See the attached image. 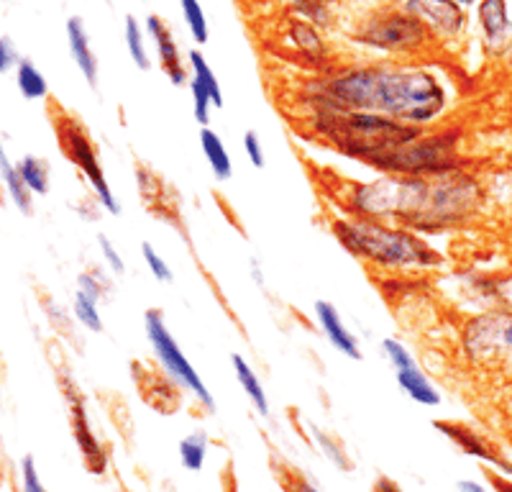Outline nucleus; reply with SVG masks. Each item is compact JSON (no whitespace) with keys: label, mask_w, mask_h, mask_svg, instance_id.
Instances as JSON below:
<instances>
[{"label":"nucleus","mask_w":512,"mask_h":492,"mask_svg":"<svg viewBox=\"0 0 512 492\" xmlns=\"http://www.w3.org/2000/svg\"><path fill=\"white\" fill-rule=\"evenodd\" d=\"M67 41H70L72 62H75L77 70L82 72V77H85V82H88L90 88H95V85H98V57H95L88 29H85L80 16H72L70 21H67Z\"/></svg>","instance_id":"nucleus-15"},{"label":"nucleus","mask_w":512,"mask_h":492,"mask_svg":"<svg viewBox=\"0 0 512 492\" xmlns=\"http://www.w3.org/2000/svg\"><path fill=\"white\" fill-rule=\"evenodd\" d=\"M459 492H487V487L479 485V482L474 480H464L459 482Z\"/></svg>","instance_id":"nucleus-38"},{"label":"nucleus","mask_w":512,"mask_h":492,"mask_svg":"<svg viewBox=\"0 0 512 492\" xmlns=\"http://www.w3.org/2000/svg\"><path fill=\"white\" fill-rule=\"evenodd\" d=\"M0 175H3V185H6V190H8V195H11L13 203L18 205V211L29 216V213H31V195H34V193H31V190L24 185V180L18 177L16 164L8 162L6 149H3V141H0Z\"/></svg>","instance_id":"nucleus-20"},{"label":"nucleus","mask_w":512,"mask_h":492,"mask_svg":"<svg viewBox=\"0 0 512 492\" xmlns=\"http://www.w3.org/2000/svg\"><path fill=\"white\" fill-rule=\"evenodd\" d=\"M72 313H75L77 321H80L85 328H90L93 334H100V331H103V318H100V311H98V300L90 298V295L75 290Z\"/></svg>","instance_id":"nucleus-28"},{"label":"nucleus","mask_w":512,"mask_h":492,"mask_svg":"<svg viewBox=\"0 0 512 492\" xmlns=\"http://www.w3.org/2000/svg\"><path fill=\"white\" fill-rule=\"evenodd\" d=\"M315 318H318V326L323 331V336L331 341V346L338 354H344L349 359L364 357L359 349V339L351 334V328H346L344 318H341L336 305L328 303V300H318L315 303Z\"/></svg>","instance_id":"nucleus-14"},{"label":"nucleus","mask_w":512,"mask_h":492,"mask_svg":"<svg viewBox=\"0 0 512 492\" xmlns=\"http://www.w3.org/2000/svg\"><path fill=\"white\" fill-rule=\"evenodd\" d=\"M395 380L397 385L402 387V393L408 395L410 400H415L418 405H425V408H436V405H441V393H438L436 385L428 380V375H425L418 364L395 372Z\"/></svg>","instance_id":"nucleus-17"},{"label":"nucleus","mask_w":512,"mask_h":492,"mask_svg":"<svg viewBox=\"0 0 512 492\" xmlns=\"http://www.w3.org/2000/svg\"><path fill=\"white\" fill-rule=\"evenodd\" d=\"M67 398H70L72 434H75L77 446H80L82 457H85V464H88L90 472H95V475H103V469H105V464H108V459H105L103 446H100L98 439H95L93 426H90V421H88V410H85L82 398L75 393V387H72L70 382H67Z\"/></svg>","instance_id":"nucleus-13"},{"label":"nucleus","mask_w":512,"mask_h":492,"mask_svg":"<svg viewBox=\"0 0 512 492\" xmlns=\"http://www.w3.org/2000/svg\"><path fill=\"white\" fill-rule=\"evenodd\" d=\"M290 41H295L297 52L305 54V57L310 59L326 57V44H323L318 31H315L310 24H305V21H292Z\"/></svg>","instance_id":"nucleus-26"},{"label":"nucleus","mask_w":512,"mask_h":492,"mask_svg":"<svg viewBox=\"0 0 512 492\" xmlns=\"http://www.w3.org/2000/svg\"><path fill=\"white\" fill-rule=\"evenodd\" d=\"M141 257H144L146 267H149V272L154 275V280L159 282H172L175 280V275H172V270H169V264L164 262L162 257H159L157 252H154V246L152 244H141Z\"/></svg>","instance_id":"nucleus-31"},{"label":"nucleus","mask_w":512,"mask_h":492,"mask_svg":"<svg viewBox=\"0 0 512 492\" xmlns=\"http://www.w3.org/2000/svg\"><path fill=\"white\" fill-rule=\"evenodd\" d=\"M187 62H190V77H195V80L203 85L205 90L210 93V98H213V106L216 108H223V90H221V82H218L216 72H213V67L208 65V59H205V54L200 52V49H192L190 54H187Z\"/></svg>","instance_id":"nucleus-21"},{"label":"nucleus","mask_w":512,"mask_h":492,"mask_svg":"<svg viewBox=\"0 0 512 492\" xmlns=\"http://www.w3.org/2000/svg\"><path fill=\"white\" fill-rule=\"evenodd\" d=\"M333 236L351 257L379 270H433L441 267V254L418 231L377 218L346 216L333 221Z\"/></svg>","instance_id":"nucleus-3"},{"label":"nucleus","mask_w":512,"mask_h":492,"mask_svg":"<svg viewBox=\"0 0 512 492\" xmlns=\"http://www.w3.org/2000/svg\"><path fill=\"white\" fill-rule=\"evenodd\" d=\"M285 490L287 492H320L318 487H315L308 477L300 475V472H290V475L285 477Z\"/></svg>","instance_id":"nucleus-35"},{"label":"nucleus","mask_w":512,"mask_h":492,"mask_svg":"<svg viewBox=\"0 0 512 492\" xmlns=\"http://www.w3.org/2000/svg\"><path fill=\"white\" fill-rule=\"evenodd\" d=\"M200 149H203L205 159H208L213 177H216L218 182L231 180L233 164L231 157H228V149L226 144H223L221 134H216L210 126H203V131H200Z\"/></svg>","instance_id":"nucleus-18"},{"label":"nucleus","mask_w":512,"mask_h":492,"mask_svg":"<svg viewBox=\"0 0 512 492\" xmlns=\"http://www.w3.org/2000/svg\"><path fill=\"white\" fill-rule=\"evenodd\" d=\"M98 244H100V254H103L105 264H108V270H111L113 275H123V272H126V264H123V257L118 254V249L113 246V241L108 239L105 234H100Z\"/></svg>","instance_id":"nucleus-33"},{"label":"nucleus","mask_w":512,"mask_h":492,"mask_svg":"<svg viewBox=\"0 0 512 492\" xmlns=\"http://www.w3.org/2000/svg\"><path fill=\"white\" fill-rule=\"evenodd\" d=\"M177 454H180V464L187 472H200L208 457V434L205 431H192L177 446Z\"/></svg>","instance_id":"nucleus-22"},{"label":"nucleus","mask_w":512,"mask_h":492,"mask_svg":"<svg viewBox=\"0 0 512 492\" xmlns=\"http://www.w3.org/2000/svg\"><path fill=\"white\" fill-rule=\"evenodd\" d=\"M402 8L413 13L436 41L456 39L466 26L464 6L454 0H402Z\"/></svg>","instance_id":"nucleus-10"},{"label":"nucleus","mask_w":512,"mask_h":492,"mask_svg":"<svg viewBox=\"0 0 512 492\" xmlns=\"http://www.w3.org/2000/svg\"><path fill=\"white\" fill-rule=\"evenodd\" d=\"M182 16H185V24L190 29V36L195 44H208L210 39V29H208V18H205L203 6H200V0H180Z\"/></svg>","instance_id":"nucleus-27"},{"label":"nucleus","mask_w":512,"mask_h":492,"mask_svg":"<svg viewBox=\"0 0 512 492\" xmlns=\"http://www.w3.org/2000/svg\"><path fill=\"white\" fill-rule=\"evenodd\" d=\"M448 106L441 77L420 65L344 67L318 82L313 108L374 111L397 121L428 126Z\"/></svg>","instance_id":"nucleus-2"},{"label":"nucleus","mask_w":512,"mask_h":492,"mask_svg":"<svg viewBox=\"0 0 512 492\" xmlns=\"http://www.w3.org/2000/svg\"><path fill=\"white\" fill-rule=\"evenodd\" d=\"M372 492H402V487L397 485L395 480H390V477H377V480H374V487H372Z\"/></svg>","instance_id":"nucleus-37"},{"label":"nucleus","mask_w":512,"mask_h":492,"mask_svg":"<svg viewBox=\"0 0 512 492\" xmlns=\"http://www.w3.org/2000/svg\"><path fill=\"white\" fill-rule=\"evenodd\" d=\"M187 85H190V93H192V111H195V121H198L200 126H208L210 111L216 108L213 106V98H210L208 90H205L195 77H190Z\"/></svg>","instance_id":"nucleus-29"},{"label":"nucleus","mask_w":512,"mask_h":492,"mask_svg":"<svg viewBox=\"0 0 512 492\" xmlns=\"http://www.w3.org/2000/svg\"><path fill=\"white\" fill-rule=\"evenodd\" d=\"M454 3H459V6H472V3H477V0H454Z\"/></svg>","instance_id":"nucleus-40"},{"label":"nucleus","mask_w":512,"mask_h":492,"mask_svg":"<svg viewBox=\"0 0 512 492\" xmlns=\"http://www.w3.org/2000/svg\"><path fill=\"white\" fill-rule=\"evenodd\" d=\"M382 352H384V357H387V362L392 364V369H395V372H400V369H408V367H415V357L413 354H410V349L405 344H402L400 339H384L382 341Z\"/></svg>","instance_id":"nucleus-30"},{"label":"nucleus","mask_w":512,"mask_h":492,"mask_svg":"<svg viewBox=\"0 0 512 492\" xmlns=\"http://www.w3.org/2000/svg\"><path fill=\"white\" fill-rule=\"evenodd\" d=\"M16 85L18 90H21V95L29 100H41L49 95L47 80H44V75L36 70V65L34 62H29V59H18Z\"/></svg>","instance_id":"nucleus-23"},{"label":"nucleus","mask_w":512,"mask_h":492,"mask_svg":"<svg viewBox=\"0 0 512 492\" xmlns=\"http://www.w3.org/2000/svg\"><path fill=\"white\" fill-rule=\"evenodd\" d=\"M52 123L54 134H57L59 141V149H62L64 157L70 159L77 170H80V175L90 182V188L95 190V198L100 200V205H103L105 211L118 216V213H121V203H118L116 193H113V188L108 185V180H105L103 164H100L98 152H95L93 147V139H90V134L85 131V126H82L75 116H70V113L64 111L54 113Z\"/></svg>","instance_id":"nucleus-7"},{"label":"nucleus","mask_w":512,"mask_h":492,"mask_svg":"<svg viewBox=\"0 0 512 492\" xmlns=\"http://www.w3.org/2000/svg\"><path fill=\"white\" fill-rule=\"evenodd\" d=\"M433 426H436L438 431L451 441V444L459 446L464 454L482 459V462L495 464V467L505 469V472H510L512 475V464L502 457L492 441L484 439V436L479 434V431H474L472 426H466V423H459V421H433Z\"/></svg>","instance_id":"nucleus-12"},{"label":"nucleus","mask_w":512,"mask_h":492,"mask_svg":"<svg viewBox=\"0 0 512 492\" xmlns=\"http://www.w3.org/2000/svg\"><path fill=\"white\" fill-rule=\"evenodd\" d=\"M482 203L479 182L469 172L443 175H390L351 185L346 198L349 216L377 218L413 231H441L466 221Z\"/></svg>","instance_id":"nucleus-1"},{"label":"nucleus","mask_w":512,"mask_h":492,"mask_svg":"<svg viewBox=\"0 0 512 492\" xmlns=\"http://www.w3.org/2000/svg\"><path fill=\"white\" fill-rule=\"evenodd\" d=\"M369 167L390 175H420L433 177L443 172L459 170V157H456V134L454 131H436V134L418 136L405 147L387 152L384 157L374 159Z\"/></svg>","instance_id":"nucleus-6"},{"label":"nucleus","mask_w":512,"mask_h":492,"mask_svg":"<svg viewBox=\"0 0 512 492\" xmlns=\"http://www.w3.org/2000/svg\"><path fill=\"white\" fill-rule=\"evenodd\" d=\"M479 29H482L484 41L489 47H502L507 39H510V8H507V0H482L479 3Z\"/></svg>","instance_id":"nucleus-16"},{"label":"nucleus","mask_w":512,"mask_h":492,"mask_svg":"<svg viewBox=\"0 0 512 492\" xmlns=\"http://www.w3.org/2000/svg\"><path fill=\"white\" fill-rule=\"evenodd\" d=\"M146 31L154 39V47H157V57H159V67H162L164 75L169 77L172 85L182 88L185 82H190V67H185L182 62L180 47H177L175 31L169 29V24L164 21L162 16L152 13V16L146 18Z\"/></svg>","instance_id":"nucleus-11"},{"label":"nucleus","mask_w":512,"mask_h":492,"mask_svg":"<svg viewBox=\"0 0 512 492\" xmlns=\"http://www.w3.org/2000/svg\"><path fill=\"white\" fill-rule=\"evenodd\" d=\"M108 280H105L100 272H82L80 277H77V290L85 295H90V298H95L100 303V298H103L105 293H108Z\"/></svg>","instance_id":"nucleus-32"},{"label":"nucleus","mask_w":512,"mask_h":492,"mask_svg":"<svg viewBox=\"0 0 512 492\" xmlns=\"http://www.w3.org/2000/svg\"><path fill=\"white\" fill-rule=\"evenodd\" d=\"M11 65H18L16 52H13L11 41L0 39V72L11 70Z\"/></svg>","instance_id":"nucleus-36"},{"label":"nucleus","mask_w":512,"mask_h":492,"mask_svg":"<svg viewBox=\"0 0 512 492\" xmlns=\"http://www.w3.org/2000/svg\"><path fill=\"white\" fill-rule=\"evenodd\" d=\"M18 177L34 195L49 193V164L41 157H24L16 164Z\"/></svg>","instance_id":"nucleus-24"},{"label":"nucleus","mask_w":512,"mask_h":492,"mask_svg":"<svg viewBox=\"0 0 512 492\" xmlns=\"http://www.w3.org/2000/svg\"><path fill=\"white\" fill-rule=\"evenodd\" d=\"M354 39L356 44L379 54L415 57L431 47L436 36L405 8H379L367 18H361V24L354 29Z\"/></svg>","instance_id":"nucleus-5"},{"label":"nucleus","mask_w":512,"mask_h":492,"mask_svg":"<svg viewBox=\"0 0 512 492\" xmlns=\"http://www.w3.org/2000/svg\"><path fill=\"white\" fill-rule=\"evenodd\" d=\"M144 331H146V339H149V346H152L154 357H157L159 364H162L164 375L175 382V385H180L182 390L195 395L198 403L203 405L208 413H213V410H216V398L210 395L208 385H205L203 377L198 375V369L192 367L190 359L185 357V352H182V346L177 344L175 336L169 334V328L167 323H164L162 313L154 311V308L152 311H146Z\"/></svg>","instance_id":"nucleus-8"},{"label":"nucleus","mask_w":512,"mask_h":492,"mask_svg":"<svg viewBox=\"0 0 512 492\" xmlns=\"http://www.w3.org/2000/svg\"><path fill=\"white\" fill-rule=\"evenodd\" d=\"M244 152L256 170H262L264 162H267V157H264L262 139H259V134H256V131H246L244 134Z\"/></svg>","instance_id":"nucleus-34"},{"label":"nucleus","mask_w":512,"mask_h":492,"mask_svg":"<svg viewBox=\"0 0 512 492\" xmlns=\"http://www.w3.org/2000/svg\"><path fill=\"white\" fill-rule=\"evenodd\" d=\"M123 36H126L128 57L139 70H152V59H149V49L144 41V29L139 26L134 16H126V26H123Z\"/></svg>","instance_id":"nucleus-25"},{"label":"nucleus","mask_w":512,"mask_h":492,"mask_svg":"<svg viewBox=\"0 0 512 492\" xmlns=\"http://www.w3.org/2000/svg\"><path fill=\"white\" fill-rule=\"evenodd\" d=\"M231 364H233V372H236V380H239L241 390L246 393V398L251 400V405L256 408V413H262V416H269V398H267V390H264L262 380L256 377L254 367L246 362L241 354H231Z\"/></svg>","instance_id":"nucleus-19"},{"label":"nucleus","mask_w":512,"mask_h":492,"mask_svg":"<svg viewBox=\"0 0 512 492\" xmlns=\"http://www.w3.org/2000/svg\"><path fill=\"white\" fill-rule=\"evenodd\" d=\"M464 354L482 367L512 364V313H484L464 328Z\"/></svg>","instance_id":"nucleus-9"},{"label":"nucleus","mask_w":512,"mask_h":492,"mask_svg":"<svg viewBox=\"0 0 512 492\" xmlns=\"http://www.w3.org/2000/svg\"><path fill=\"white\" fill-rule=\"evenodd\" d=\"M489 480L495 482V487L500 492H512V482H507V480H502V477H497V475H489Z\"/></svg>","instance_id":"nucleus-39"},{"label":"nucleus","mask_w":512,"mask_h":492,"mask_svg":"<svg viewBox=\"0 0 512 492\" xmlns=\"http://www.w3.org/2000/svg\"><path fill=\"white\" fill-rule=\"evenodd\" d=\"M310 126L333 149L372 164L387 152L405 147L410 141L425 134L423 126L397 121L374 111H333V108H315Z\"/></svg>","instance_id":"nucleus-4"}]
</instances>
